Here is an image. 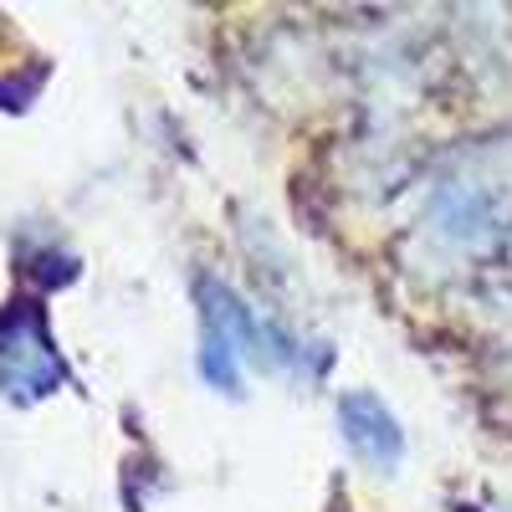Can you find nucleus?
Returning a JSON list of instances; mask_svg holds the SVG:
<instances>
[{"label": "nucleus", "instance_id": "7ed1b4c3", "mask_svg": "<svg viewBox=\"0 0 512 512\" xmlns=\"http://www.w3.org/2000/svg\"><path fill=\"white\" fill-rule=\"evenodd\" d=\"M338 425H344L349 446H354L364 461L384 466V472H390V466H400V456H405V436H400L395 415L379 405V395H364V390L344 395V400H338Z\"/></svg>", "mask_w": 512, "mask_h": 512}, {"label": "nucleus", "instance_id": "f03ea898", "mask_svg": "<svg viewBox=\"0 0 512 512\" xmlns=\"http://www.w3.org/2000/svg\"><path fill=\"white\" fill-rule=\"evenodd\" d=\"M205 349H200V369L216 390L236 395L241 390V364L256 359L262 349V333H256L251 313L236 303V292L221 282H205Z\"/></svg>", "mask_w": 512, "mask_h": 512}, {"label": "nucleus", "instance_id": "f257e3e1", "mask_svg": "<svg viewBox=\"0 0 512 512\" xmlns=\"http://www.w3.org/2000/svg\"><path fill=\"white\" fill-rule=\"evenodd\" d=\"M62 354L47 333V318L31 303H16L0 318V390L11 400H41L62 384Z\"/></svg>", "mask_w": 512, "mask_h": 512}]
</instances>
